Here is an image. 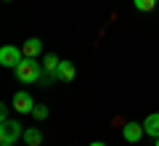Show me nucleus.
<instances>
[{
  "mask_svg": "<svg viewBox=\"0 0 159 146\" xmlns=\"http://www.w3.org/2000/svg\"><path fill=\"white\" fill-rule=\"evenodd\" d=\"M143 130H146V135H151V138H159V112H154V114L146 117Z\"/></svg>",
  "mask_w": 159,
  "mask_h": 146,
  "instance_id": "0eeeda50",
  "label": "nucleus"
},
{
  "mask_svg": "<svg viewBox=\"0 0 159 146\" xmlns=\"http://www.w3.org/2000/svg\"><path fill=\"white\" fill-rule=\"evenodd\" d=\"M48 114H51V112H48V106H43V104H37V106L32 109V117L34 120H45Z\"/></svg>",
  "mask_w": 159,
  "mask_h": 146,
  "instance_id": "f8f14e48",
  "label": "nucleus"
},
{
  "mask_svg": "<svg viewBox=\"0 0 159 146\" xmlns=\"http://www.w3.org/2000/svg\"><path fill=\"white\" fill-rule=\"evenodd\" d=\"M159 0H133V6L138 8V11H143V13H148V11H154V6H157Z\"/></svg>",
  "mask_w": 159,
  "mask_h": 146,
  "instance_id": "9b49d317",
  "label": "nucleus"
},
{
  "mask_svg": "<svg viewBox=\"0 0 159 146\" xmlns=\"http://www.w3.org/2000/svg\"><path fill=\"white\" fill-rule=\"evenodd\" d=\"M154 146H159V138H157V144H154Z\"/></svg>",
  "mask_w": 159,
  "mask_h": 146,
  "instance_id": "dca6fc26",
  "label": "nucleus"
},
{
  "mask_svg": "<svg viewBox=\"0 0 159 146\" xmlns=\"http://www.w3.org/2000/svg\"><path fill=\"white\" fill-rule=\"evenodd\" d=\"M90 146H106V144H101V141H93V144Z\"/></svg>",
  "mask_w": 159,
  "mask_h": 146,
  "instance_id": "4468645a",
  "label": "nucleus"
},
{
  "mask_svg": "<svg viewBox=\"0 0 159 146\" xmlns=\"http://www.w3.org/2000/svg\"><path fill=\"white\" fill-rule=\"evenodd\" d=\"M3 120H8V106H0V122Z\"/></svg>",
  "mask_w": 159,
  "mask_h": 146,
  "instance_id": "ddd939ff",
  "label": "nucleus"
},
{
  "mask_svg": "<svg viewBox=\"0 0 159 146\" xmlns=\"http://www.w3.org/2000/svg\"><path fill=\"white\" fill-rule=\"evenodd\" d=\"M43 64H37V59H29V56H24L21 59V64L16 67V80L19 82H24V85H32V82H40L43 80Z\"/></svg>",
  "mask_w": 159,
  "mask_h": 146,
  "instance_id": "f257e3e1",
  "label": "nucleus"
},
{
  "mask_svg": "<svg viewBox=\"0 0 159 146\" xmlns=\"http://www.w3.org/2000/svg\"><path fill=\"white\" fill-rule=\"evenodd\" d=\"M21 51H24V56H29V59H37V56H40V51H43V40H37V37H29L27 43L21 45Z\"/></svg>",
  "mask_w": 159,
  "mask_h": 146,
  "instance_id": "423d86ee",
  "label": "nucleus"
},
{
  "mask_svg": "<svg viewBox=\"0 0 159 146\" xmlns=\"http://www.w3.org/2000/svg\"><path fill=\"white\" fill-rule=\"evenodd\" d=\"M6 3H8V0H6Z\"/></svg>",
  "mask_w": 159,
  "mask_h": 146,
  "instance_id": "f3484780",
  "label": "nucleus"
},
{
  "mask_svg": "<svg viewBox=\"0 0 159 146\" xmlns=\"http://www.w3.org/2000/svg\"><path fill=\"white\" fill-rule=\"evenodd\" d=\"M143 125H138V122H125L122 125V138L127 141V144H135V141H141L143 138Z\"/></svg>",
  "mask_w": 159,
  "mask_h": 146,
  "instance_id": "39448f33",
  "label": "nucleus"
},
{
  "mask_svg": "<svg viewBox=\"0 0 159 146\" xmlns=\"http://www.w3.org/2000/svg\"><path fill=\"white\" fill-rule=\"evenodd\" d=\"M24 125L16 120H3L0 122V144H16L19 135H24Z\"/></svg>",
  "mask_w": 159,
  "mask_h": 146,
  "instance_id": "f03ea898",
  "label": "nucleus"
},
{
  "mask_svg": "<svg viewBox=\"0 0 159 146\" xmlns=\"http://www.w3.org/2000/svg\"><path fill=\"white\" fill-rule=\"evenodd\" d=\"M0 146H13V144H0Z\"/></svg>",
  "mask_w": 159,
  "mask_h": 146,
  "instance_id": "2eb2a0df",
  "label": "nucleus"
},
{
  "mask_svg": "<svg viewBox=\"0 0 159 146\" xmlns=\"http://www.w3.org/2000/svg\"><path fill=\"white\" fill-rule=\"evenodd\" d=\"M13 109H16L19 114H32L34 98L27 93V90H19V93H13Z\"/></svg>",
  "mask_w": 159,
  "mask_h": 146,
  "instance_id": "20e7f679",
  "label": "nucleus"
},
{
  "mask_svg": "<svg viewBox=\"0 0 159 146\" xmlns=\"http://www.w3.org/2000/svg\"><path fill=\"white\" fill-rule=\"evenodd\" d=\"M56 77L64 80V82H72V80H74V64H72V61H61V64H58Z\"/></svg>",
  "mask_w": 159,
  "mask_h": 146,
  "instance_id": "6e6552de",
  "label": "nucleus"
},
{
  "mask_svg": "<svg viewBox=\"0 0 159 146\" xmlns=\"http://www.w3.org/2000/svg\"><path fill=\"white\" fill-rule=\"evenodd\" d=\"M21 59H24V51L16 48V45H3V48H0V64H3V67L16 69L19 64H21Z\"/></svg>",
  "mask_w": 159,
  "mask_h": 146,
  "instance_id": "7ed1b4c3",
  "label": "nucleus"
},
{
  "mask_svg": "<svg viewBox=\"0 0 159 146\" xmlns=\"http://www.w3.org/2000/svg\"><path fill=\"white\" fill-rule=\"evenodd\" d=\"M58 64H61V61H58V59L53 56V53H48V56L43 59V69H45V72L51 74V77H56V72H58Z\"/></svg>",
  "mask_w": 159,
  "mask_h": 146,
  "instance_id": "9d476101",
  "label": "nucleus"
},
{
  "mask_svg": "<svg viewBox=\"0 0 159 146\" xmlns=\"http://www.w3.org/2000/svg\"><path fill=\"white\" fill-rule=\"evenodd\" d=\"M24 141H27V146H40V144H43V133H40V128H27V130H24Z\"/></svg>",
  "mask_w": 159,
  "mask_h": 146,
  "instance_id": "1a4fd4ad",
  "label": "nucleus"
}]
</instances>
